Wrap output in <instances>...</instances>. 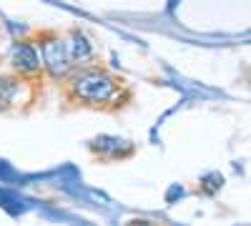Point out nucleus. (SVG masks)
I'll list each match as a JSON object with an SVG mask.
<instances>
[{
    "label": "nucleus",
    "instance_id": "nucleus-4",
    "mask_svg": "<svg viewBox=\"0 0 251 226\" xmlns=\"http://www.w3.org/2000/svg\"><path fill=\"white\" fill-rule=\"evenodd\" d=\"M25 88V78L18 73H0V113L18 103L20 93Z\"/></svg>",
    "mask_w": 251,
    "mask_h": 226
},
{
    "label": "nucleus",
    "instance_id": "nucleus-5",
    "mask_svg": "<svg viewBox=\"0 0 251 226\" xmlns=\"http://www.w3.org/2000/svg\"><path fill=\"white\" fill-rule=\"evenodd\" d=\"M66 46H68V55H71V60H73V66L86 63V60L91 58V53H93L86 33H80V30H71V33H68Z\"/></svg>",
    "mask_w": 251,
    "mask_h": 226
},
{
    "label": "nucleus",
    "instance_id": "nucleus-1",
    "mask_svg": "<svg viewBox=\"0 0 251 226\" xmlns=\"http://www.w3.org/2000/svg\"><path fill=\"white\" fill-rule=\"evenodd\" d=\"M63 80L68 98L86 108H118L128 98L123 80L100 66H75Z\"/></svg>",
    "mask_w": 251,
    "mask_h": 226
},
{
    "label": "nucleus",
    "instance_id": "nucleus-3",
    "mask_svg": "<svg viewBox=\"0 0 251 226\" xmlns=\"http://www.w3.org/2000/svg\"><path fill=\"white\" fill-rule=\"evenodd\" d=\"M10 63L15 68L18 75L23 78H30V75H38L43 63H40V55H38V48L30 43V40H20V43L13 46L10 50Z\"/></svg>",
    "mask_w": 251,
    "mask_h": 226
},
{
    "label": "nucleus",
    "instance_id": "nucleus-2",
    "mask_svg": "<svg viewBox=\"0 0 251 226\" xmlns=\"http://www.w3.org/2000/svg\"><path fill=\"white\" fill-rule=\"evenodd\" d=\"M38 46H40V55H43V68L48 71L50 78L63 80L75 66L68 55V46L66 38L55 30H46L38 35Z\"/></svg>",
    "mask_w": 251,
    "mask_h": 226
}]
</instances>
